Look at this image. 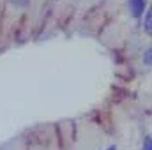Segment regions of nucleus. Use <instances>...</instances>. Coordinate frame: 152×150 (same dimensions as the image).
Returning a JSON list of instances; mask_svg holds the SVG:
<instances>
[{
    "label": "nucleus",
    "instance_id": "obj_1",
    "mask_svg": "<svg viewBox=\"0 0 152 150\" xmlns=\"http://www.w3.org/2000/svg\"><path fill=\"white\" fill-rule=\"evenodd\" d=\"M129 9L134 18H140L145 12V0H129Z\"/></svg>",
    "mask_w": 152,
    "mask_h": 150
},
{
    "label": "nucleus",
    "instance_id": "obj_2",
    "mask_svg": "<svg viewBox=\"0 0 152 150\" xmlns=\"http://www.w3.org/2000/svg\"><path fill=\"white\" fill-rule=\"evenodd\" d=\"M151 25H152V12L151 11H147V14H145V21H143V30H145L147 34H151Z\"/></svg>",
    "mask_w": 152,
    "mask_h": 150
},
{
    "label": "nucleus",
    "instance_id": "obj_3",
    "mask_svg": "<svg viewBox=\"0 0 152 150\" xmlns=\"http://www.w3.org/2000/svg\"><path fill=\"white\" fill-rule=\"evenodd\" d=\"M14 5H18V7H25V5H28L32 0H11Z\"/></svg>",
    "mask_w": 152,
    "mask_h": 150
},
{
    "label": "nucleus",
    "instance_id": "obj_4",
    "mask_svg": "<svg viewBox=\"0 0 152 150\" xmlns=\"http://www.w3.org/2000/svg\"><path fill=\"white\" fill-rule=\"evenodd\" d=\"M143 62H145L147 66H151V48H147V51H145V55H143Z\"/></svg>",
    "mask_w": 152,
    "mask_h": 150
},
{
    "label": "nucleus",
    "instance_id": "obj_5",
    "mask_svg": "<svg viewBox=\"0 0 152 150\" xmlns=\"http://www.w3.org/2000/svg\"><path fill=\"white\" fill-rule=\"evenodd\" d=\"M143 150H152V141H151V138L147 136L145 138V141H143Z\"/></svg>",
    "mask_w": 152,
    "mask_h": 150
},
{
    "label": "nucleus",
    "instance_id": "obj_6",
    "mask_svg": "<svg viewBox=\"0 0 152 150\" xmlns=\"http://www.w3.org/2000/svg\"><path fill=\"white\" fill-rule=\"evenodd\" d=\"M106 150H117V147H108Z\"/></svg>",
    "mask_w": 152,
    "mask_h": 150
}]
</instances>
